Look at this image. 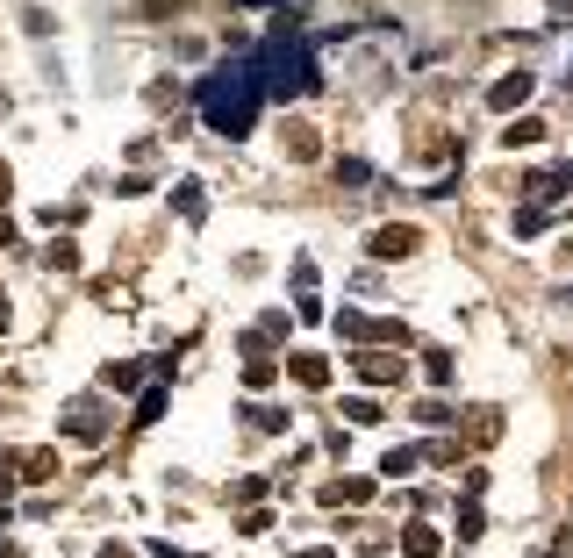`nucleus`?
Masks as SVG:
<instances>
[{
  "instance_id": "1",
  "label": "nucleus",
  "mask_w": 573,
  "mask_h": 558,
  "mask_svg": "<svg viewBox=\"0 0 573 558\" xmlns=\"http://www.w3.org/2000/svg\"><path fill=\"white\" fill-rule=\"evenodd\" d=\"M258 100H266V72H258V65H222V72L201 79V115H208V129H222V136H244V129L258 122Z\"/></svg>"
},
{
  "instance_id": "2",
  "label": "nucleus",
  "mask_w": 573,
  "mask_h": 558,
  "mask_svg": "<svg viewBox=\"0 0 573 558\" xmlns=\"http://www.w3.org/2000/svg\"><path fill=\"white\" fill-rule=\"evenodd\" d=\"M567 193H573L567 165H538V172L523 180V200H531V208H552V200H567Z\"/></svg>"
},
{
  "instance_id": "3",
  "label": "nucleus",
  "mask_w": 573,
  "mask_h": 558,
  "mask_svg": "<svg viewBox=\"0 0 573 558\" xmlns=\"http://www.w3.org/2000/svg\"><path fill=\"white\" fill-rule=\"evenodd\" d=\"M416 237H423V229L387 222V229H373V258H409V251H416Z\"/></svg>"
},
{
  "instance_id": "4",
  "label": "nucleus",
  "mask_w": 573,
  "mask_h": 558,
  "mask_svg": "<svg viewBox=\"0 0 573 558\" xmlns=\"http://www.w3.org/2000/svg\"><path fill=\"white\" fill-rule=\"evenodd\" d=\"M523 100H531V72H509V79H494V93H487V107H502V115L523 107Z\"/></svg>"
},
{
  "instance_id": "5",
  "label": "nucleus",
  "mask_w": 573,
  "mask_h": 558,
  "mask_svg": "<svg viewBox=\"0 0 573 558\" xmlns=\"http://www.w3.org/2000/svg\"><path fill=\"white\" fill-rule=\"evenodd\" d=\"M65 430H72V437H100V430H108V415H100L94 401H72V415H65Z\"/></svg>"
},
{
  "instance_id": "6",
  "label": "nucleus",
  "mask_w": 573,
  "mask_h": 558,
  "mask_svg": "<svg viewBox=\"0 0 573 558\" xmlns=\"http://www.w3.org/2000/svg\"><path fill=\"white\" fill-rule=\"evenodd\" d=\"M286 366H294V379H301V386H330V358H315V351H294Z\"/></svg>"
},
{
  "instance_id": "7",
  "label": "nucleus",
  "mask_w": 573,
  "mask_h": 558,
  "mask_svg": "<svg viewBox=\"0 0 573 558\" xmlns=\"http://www.w3.org/2000/svg\"><path fill=\"white\" fill-rule=\"evenodd\" d=\"M416 459H423L416 444H394V451L380 459V472H387V479H401V472H416Z\"/></svg>"
},
{
  "instance_id": "8",
  "label": "nucleus",
  "mask_w": 573,
  "mask_h": 558,
  "mask_svg": "<svg viewBox=\"0 0 573 558\" xmlns=\"http://www.w3.org/2000/svg\"><path fill=\"white\" fill-rule=\"evenodd\" d=\"M401 552L409 558H437V530H401Z\"/></svg>"
},
{
  "instance_id": "9",
  "label": "nucleus",
  "mask_w": 573,
  "mask_h": 558,
  "mask_svg": "<svg viewBox=\"0 0 573 558\" xmlns=\"http://www.w3.org/2000/svg\"><path fill=\"white\" fill-rule=\"evenodd\" d=\"M538 136H545V122H509V129H502L509 151H516V144H538Z\"/></svg>"
},
{
  "instance_id": "10",
  "label": "nucleus",
  "mask_w": 573,
  "mask_h": 558,
  "mask_svg": "<svg viewBox=\"0 0 573 558\" xmlns=\"http://www.w3.org/2000/svg\"><path fill=\"white\" fill-rule=\"evenodd\" d=\"M359 372H366V379H401V358H373V351H366Z\"/></svg>"
},
{
  "instance_id": "11",
  "label": "nucleus",
  "mask_w": 573,
  "mask_h": 558,
  "mask_svg": "<svg viewBox=\"0 0 573 558\" xmlns=\"http://www.w3.org/2000/svg\"><path fill=\"white\" fill-rule=\"evenodd\" d=\"M344 408H352V423H380V401H366V394H352Z\"/></svg>"
},
{
  "instance_id": "12",
  "label": "nucleus",
  "mask_w": 573,
  "mask_h": 558,
  "mask_svg": "<svg viewBox=\"0 0 573 558\" xmlns=\"http://www.w3.org/2000/svg\"><path fill=\"white\" fill-rule=\"evenodd\" d=\"M487 437H502V415L487 408V415H474V444H487Z\"/></svg>"
},
{
  "instance_id": "13",
  "label": "nucleus",
  "mask_w": 573,
  "mask_h": 558,
  "mask_svg": "<svg viewBox=\"0 0 573 558\" xmlns=\"http://www.w3.org/2000/svg\"><path fill=\"white\" fill-rule=\"evenodd\" d=\"M480 530H487V516H480L474 501H466V508H459V537H480Z\"/></svg>"
},
{
  "instance_id": "14",
  "label": "nucleus",
  "mask_w": 573,
  "mask_h": 558,
  "mask_svg": "<svg viewBox=\"0 0 573 558\" xmlns=\"http://www.w3.org/2000/svg\"><path fill=\"white\" fill-rule=\"evenodd\" d=\"M173 208H180V215L193 222V215H201V186H180V193H173Z\"/></svg>"
},
{
  "instance_id": "15",
  "label": "nucleus",
  "mask_w": 573,
  "mask_h": 558,
  "mask_svg": "<svg viewBox=\"0 0 573 558\" xmlns=\"http://www.w3.org/2000/svg\"><path fill=\"white\" fill-rule=\"evenodd\" d=\"M552 14H559V22H573V0H552Z\"/></svg>"
},
{
  "instance_id": "16",
  "label": "nucleus",
  "mask_w": 573,
  "mask_h": 558,
  "mask_svg": "<svg viewBox=\"0 0 573 558\" xmlns=\"http://www.w3.org/2000/svg\"><path fill=\"white\" fill-rule=\"evenodd\" d=\"M237 7H266V0H237ZM280 7H286V0H280Z\"/></svg>"
},
{
  "instance_id": "17",
  "label": "nucleus",
  "mask_w": 573,
  "mask_h": 558,
  "mask_svg": "<svg viewBox=\"0 0 573 558\" xmlns=\"http://www.w3.org/2000/svg\"><path fill=\"white\" fill-rule=\"evenodd\" d=\"M100 558H129V552H115V544H108V552H100Z\"/></svg>"
},
{
  "instance_id": "18",
  "label": "nucleus",
  "mask_w": 573,
  "mask_h": 558,
  "mask_svg": "<svg viewBox=\"0 0 573 558\" xmlns=\"http://www.w3.org/2000/svg\"><path fill=\"white\" fill-rule=\"evenodd\" d=\"M0 501H7V472H0Z\"/></svg>"
},
{
  "instance_id": "19",
  "label": "nucleus",
  "mask_w": 573,
  "mask_h": 558,
  "mask_svg": "<svg viewBox=\"0 0 573 558\" xmlns=\"http://www.w3.org/2000/svg\"><path fill=\"white\" fill-rule=\"evenodd\" d=\"M0 330H7V301H0Z\"/></svg>"
}]
</instances>
